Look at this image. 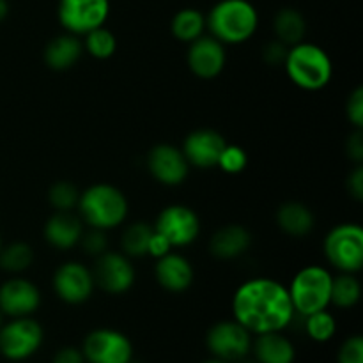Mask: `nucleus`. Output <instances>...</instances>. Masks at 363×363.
Masks as SVG:
<instances>
[{
    "label": "nucleus",
    "instance_id": "obj_26",
    "mask_svg": "<svg viewBox=\"0 0 363 363\" xmlns=\"http://www.w3.org/2000/svg\"><path fill=\"white\" fill-rule=\"evenodd\" d=\"M155 227L147 222H135L124 229L121 236L123 254L128 257H144L147 255L149 241H151Z\"/></svg>",
    "mask_w": 363,
    "mask_h": 363
},
{
    "label": "nucleus",
    "instance_id": "obj_44",
    "mask_svg": "<svg viewBox=\"0 0 363 363\" xmlns=\"http://www.w3.org/2000/svg\"><path fill=\"white\" fill-rule=\"evenodd\" d=\"M0 248H2V238H0Z\"/></svg>",
    "mask_w": 363,
    "mask_h": 363
},
{
    "label": "nucleus",
    "instance_id": "obj_27",
    "mask_svg": "<svg viewBox=\"0 0 363 363\" xmlns=\"http://www.w3.org/2000/svg\"><path fill=\"white\" fill-rule=\"evenodd\" d=\"M362 296V286L354 273H340L332 282V300L339 308H351L358 303Z\"/></svg>",
    "mask_w": 363,
    "mask_h": 363
},
{
    "label": "nucleus",
    "instance_id": "obj_1",
    "mask_svg": "<svg viewBox=\"0 0 363 363\" xmlns=\"http://www.w3.org/2000/svg\"><path fill=\"white\" fill-rule=\"evenodd\" d=\"M233 314L248 332L261 335L282 332L296 312L286 286L273 279H252L234 293Z\"/></svg>",
    "mask_w": 363,
    "mask_h": 363
},
{
    "label": "nucleus",
    "instance_id": "obj_21",
    "mask_svg": "<svg viewBox=\"0 0 363 363\" xmlns=\"http://www.w3.org/2000/svg\"><path fill=\"white\" fill-rule=\"evenodd\" d=\"M84 52V43L80 38L74 34H62L53 38L52 41L46 45L45 53V64L53 71H66L73 67L78 62Z\"/></svg>",
    "mask_w": 363,
    "mask_h": 363
},
{
    "label": "nucleus",
    "instance_id": "obj_19",
    "mask_svg": "<svg viewBox=\"0 0 363 363\" xmlns=\"http://www.w3.org/2000/svg\"><path fill=\"white\" fill-rule=\"evenodd\" d=\"M82 218L71 211H55L45 223V240L59 250L77 247L84 234Z\"/></svg>",
    "mask_w": 363,
    "mask_h": 363
},
{
    "label": "nucleus",
    "instance_id": "obj_6",
    "mask_svg": "<svg viewBox=\"0 0 363 363\" xmlns=\"http://www.w3.org/2000/svg\"><path fill=\"white\" fill-rule=\"evenodd\" d=\"M325 255L340 273H358L363 266V229L358 223H340L325 238Z\"/></svg>",
    "mask_w": 363,
    "mask_h": 363
},
{
    "label": "nucleus",
    "instance_id": "obj_41",
    "mask_svg": "<svg viewBox=\"0 0 363 363\" xmlns=\"http://www.w3.org/2000/svg\"><path fill=\"white\" fill-rule=\"evenodd\" d=\"M9 14V4L7 0H0V21H4Z\"/></svg>",
    "mask_w": 363,
    "mask_h": 363
},
{
    "label": "nucleus",
    "instance_id": "obj_34",
    "mask_svg": "<svg viewBox=\"0 0 363 363\" xmlns=\"http://www.w3.org/2000/svg\"><path fill=\"white\" fill-rule=\"evenodd\" d=\"M339 363H363V339L353 335L339 350Z\"/></svg>",
    "mask_w": 363,
    "mask_h": 363
},
{
    "label": "nucleus",
    "instance_id": "obj_38",
    "mask_svg": "<svg viewBox=\"0 0 363 363\" xmlns=\"http://www.w3.org/2000/svg\"><path fill=\"white\" fill-rule=\"evenodd\" d=\"M347 190H350L351 197L363 201V167L360 163H357L353 172L347 176Z\"/></svg>",
    "mask_w": 363,
    "mask_h": 363
},
{
    "label": "nucleus",
    "instance_id": "obj_28",
    "mask_svg": "<svg viewBox=\"0 0 363 363\" xmlns=\"http://www.w3.org/2000/svg\"><path fill=\"white\" fill-rule=\"evenodd\" d=\"M34 261V252L27 243H11L9 247L0 248V268L7 273H21L30 268Z\"/></svg>",
    "mask_w": 363,
    "mask_h": 363
},
{
    "label": "nucleus",
    "instance_id": "obj_11",
    "mask_svg": "<svg viewBox=\"0 0 363 363\" xmlns=\"http://www.w3.org/2000/svg\"><path fill=\"white\" fill-rule=\"evenodd\" d=\"M82 353L89 363H130L133 358V346L124 333L98 328L85 337Z\"/></svg>",
    "mask_w": 363,
    "mask_h": 363
},
{
    "label": "nucleus",
    "instance_id": "obj_33",
    "mask_svg": "<svg viewBox=\"0 0 363 363\" xmlns=\"http://www.w3.org/2000/svg\"><path fill=\"white\" fill-rule=\"evenodd\" d=\"M106 230L101 229H92L89 233L82 234V247H84L85 254L92 255V257H98L103 252L108 250V240H106Z\"/></svg>",
    "mask_w": 363,
    "mask_h": 363
},
{
    "label": "nucleus",
    "instance_id": "obj_23",
    "mask_svg": "<svg viewBox=\"0 0 363 363\" xmlns=\"http://www.w3.org/2000/svg\"><path fill=\"white\" fill-rule=\"evenodd\" d=\"M277 223L286 234L293 238H303L314 229V215L301 202H286L277 211Z\"/></svg>",
    "mask_w": 363,
    "mask_h": 363
},
{
    "label": "nucleus",
    "instance_id": "obj_9",
    "mask_svg": "<svg viewBox=\"0 0 363 363\" xmlns=\"http://www.w3.org/2000/svg\"><path fill=\"white\" fill-rule=\"evenodd\" d=\"M155 230L165 238L172 248H183L194 243L201 233L197 213L183 204L167 206L160 211L155 222Z\"/></svg>",
    "mask_w": 363,
    "mask_h": 363
},
{
    "label": "nucleus",
    "instance_id": "obj_13",
    "mask_svg": "<svg viewBox=\"0 0 363 363\" xmlns=\"http://www.w3.org/2000/svg\"><path fill=\"white\" fill-rule=\"evenodd\" d=\"M53 289H55L57 296L66 303H85L94 291L92 272L82 262H62L53 275Z\"/></svg>",
    "mask_w": 363,
    "mask_h": 363
},
{
    "label": "nucleus",
    "instance_id": "obj_15",
    "mask_svg": "<svg viewBox=\"0 0 363 363\" xmlns=\"http://www.w3.org/2000/svg\"><path fill=\"white\" fill-rule=\"evenodd\" d=\"M147 169L158 183L165 186H177L188 177L190 163L181 149L170 144H158L149 151Z\"/></svg>",
    "mask_w": 363,
    "mask_h": 363
},
{
    "label": "nucleus",
    "instance_id": "obj_12",
    "mask_svg": "<svg viewBox=\"0 0 363 363\" xmlns=\"http://www.w3.org/2000/svg\"><path fill=\"white\" fill-rule=\"evenodd\" d=\"M92 279L94 286L108 294H124L135 284V268L130 257L119 252H103L96 257Z\"/></svg>",
    "mask_w": 363,
    "mask_h": 363
},
{
    "label": "nucleus",
    "instance_id": "obj_39",
    "mask_svg": "<svg viewBox=\"0 0 363 363\" xmlns=\"http://www.w3.org/2000/svg\"><path fill=\"white\" fill-rule=\"evenodd\" d=\"M169 252H172V247H170V243L165 240V238L160 236V234L155 230V233H152L151 241H149L147 255H152V257L160 259L162 255L169 254Z\"/></svg>",
    "mask_w": 363,
    "mask_h": 363
},
{
    "label": "nucleus",
    "instance_id": "obj_36",
    "mask_svg": "<svg viewBox=\"0 0 363 363\" xmlns=\"http://www.w3.org/2000/svg\"><path fill=\"white\" fill-rule=\"evenodd\" d=\"M287 50H289V46L284 45L282 41H279V39L275 38L273 41H269L264 48H262V59H264L268 64H272V66L284 64V60H286V55H287Z\"/></svg>",
    "mask_w": 363,
    "mask_h": 363
},
{
    "label": "nucleus",
    "instance_id": "obj_5",
    "mask_svg": "<svg viewBox=\"0 0 363 363\" xmlns=\"http://www.w3.org/2000/svg\"><path fill=\"white\" fill-rule=\"evenodd\" d=\"M332 273L323 266H305L300 269L287 289L294 312L305 318L328 308L332 305Z\"/></svg>",
    "mask_w": 363,
    "mask_h": 363
},
{
    "label": "nucleus",
    "instance_id": "obj_10",
    "mask_svg": "<svg viewBox=\"0 0 363 363\" xmlns=\"http://www.w3.org/2000/svg\"><path fill=\"white\" fill-rule=\"evenodd\" d=\"M209 351L223 362L243 360L252 350V333L243 325L234 321H220L209 328L206 337Z\"/></svg>",
    "mask_w": 363,
    "mask_h": 363
},
{
    "label": "nucleus",
    "instance_id": "obj_4",
    "mask_svg": "<svg viewBox=\"0 0 363 363\" xmlns=\"http://www.w3.org/2000/svg\"><path fill=\"white\" fill-rule=\"evenodd\" d=\"M77 208L80 209L82 222L92 229H116L128 216L126 195L106 183L92 184L82 191Z\"/></svg>",
    "mask_w": 363,
    "mask_h": 363
},
{
    "label": "nucleus",
    "instance_id": "obj_29",
    "mask_svg": "<svg viewBox=\"0 0 363 363\" xmlns=\"http://www.w3.org/2000/svg\"><path fill=\"white\" fill-rule=\"evenodd\" d=\"M84 50H87V53H91L94 59H110L117 50V39L108 28L98 27L85 34Z\"/></svg>",
    "mask_w": 363,
    "mask_h": 363
},
{
    "label": "nucleus",
    "instance_id": "obj_30",
    "mask_svg": "<svg viewBox=\"0 0 363 363\" xmlns=\"http://www.w3.org/2000/svg\"><path fill=\"white\" fill-rule=\"evenodd\" d=\"M307 323H305V328H307L308 337L315 342H328L337 332V321L328 311H319L314 312L311 315H305Z\"/></svg>",
    "mask_w": 363,
    "mask_h": 363
},
{
    "label": "nucleus",
    "instance_id": "obj_2",
    "mask_svg": "<svg viewBox=\"0 0 363 363\" xmlns=\"http://www.w3.org/2000/svg\"><path fill=\"white\" fill-rule=\"evenodd\" d=\"M259 14L248 0H220L206 18V27L223 45H241L255 34Z\"/></svg>",
    "mask_w": 363,
    "mask_h": 363
},
{
    "label": "nucleus",
    "instance_id": "obj_16",
    "mask_svg": "<svg viewBox=\"0 0 363 363\" xmlns=\"http://www.w3.org/2000/svg\"><path fill=\"white\" fill-rule=\"evenodd\" d=\"M225 45L213 35H201L188 46V67L199 78L211 80L218 77L225 67Z\"/></svg>",
    "mask_w": 363,
    "mask_h": 363
},
{
    "label": "nucleus",
    "instance_id": "obj_25",
    "mask_svg": "<svg viewBox=\"0 0 363 363\" xmlns=\"http://www.w3.org/2000/svg\"><path fill=\"white\" fill-rule=\"evenodd\" d=\"M170 30L172 35L179 41L188 43L195 41L197 38L204 35L206 30V16L199 9L194 7H184V9L177 11L170 23Z\"/></svg>",
    "mask_w": 363,
    "mask_h": 363
},
{
    "label": "nucleus",
    "instance_id": "obj_32",
    "mask_svg": "<svg viewBox=\"0 0 363 363\" xmlns=\"http://www.w3.org/2000/svg\"><path fill=\"white\" fill-rule=\"evenodd\" d=\"M248 155L243 147L234 144H227L220 155L218 165L225 174H240L247 169Z\"/></svg>",
    "mask_w": 363,
    "mask_h": 363
},
{
    "label": "nucleus",
    "instance_id": "obj_37",
    "mask_svg": "<svg viewBox=\"0 0 363 363\" xmlns=\"http://www.w3.org/2000/svg\"><path fill=\"white\" fill-rule=\"evenodd\" d=\"M346 151H347V156H350L353 162L357 163H362L363 160V133L362 130H354L353 133L347 137V142H346Z\"/></svg>",
    "mask_w": 363,
    "mask_h": 363
},
{
    "label": "nucleus",
    "instance_id": "obj_3",
    "mask_svg": "<svg viewBox=\"0 0 363 363\" xmlns=\"http://www.w3.org/2000/svg\"><path fill=\"white\" fill-rule=\"evenodd\" d=\"M284 67L289 80L303 91H321L333 77L332 59L314 43L301 41L289 46Z\"/></svg>",
    "mask_w": 363,
    "mask_h": 363
},
{
    "label": "nucleus",
    "instance_id": "obj_43",
    "mask_svg": "<svg viewBox=\"0 0 363 363\" xmlns=\"http://www.w3.org/2000/svg\"><path fill=\"white\" fill-rule=\"evenodd\" d=\"M2 325H4V314L0 312V328H2Z\"/></svg>",
    "mask_w": 363,
    "mask_h": 363
},
{
    "label": "nucleus",
    "instance_id": "obj_8",
    "mask_svg": "<svg viewBox=\"0 0 363 363\" xmlns=\"http://www.w3.org/2000/svg\"><path fill=\"white\" fill-rule=\"evenodd\" d=\"M110 14V0H59L57 16L69 34L85 35L103 27Z\"/></svg>",
    "mask_w": 363,
    "mask_h": 363
},
{
    "label": "nucleus",
    "instance_id": "obj_35",
    "mask_svg": "<svg viewBox=\"0 0 363 363\" xmlns=\"http://www.w3.org/2000/svg\"><path fill=\"white\" fill-rule=\"evenodd\" d=\"M346 112H347V119H350V123L353 124L354 128H358V130H362L363 126V89L362 87H357L350 94V99H347V105H346Z\"/></svg>",
    "mask_w": 363,
    "mask_h": 363
},
{
    "label": "nucleus",
    "instance_id": "obj_18",
    "mask_svg": "<svg viewBox=\"0 0 363 363\" xmlns=\"http://www.w3.org/2000/svg\"><path fill=\"white\" fill-rule=\"evenodd\" d=\"M155 275L160 286L169 293H184L194 284V268L190 261L174 252L158 259Z\"/></svg>",
    "mask_w": 363,
    "mask_h": 363
},
{
    "label": "nucleus",
    "instance_id": "obj_20",
    "mask_svg": "<svg viewBox=\"0 0 363 363\" xmlns=\"http://www.w3.org/2000/svg\"><path fill=\"white\" fill-rule=\"evenodd\" d=\"M252 245V234L250 230L245 229L243 225L238 223H230V225L222 227L216 230L209 243V250L216 259H223V261H230L250 248Z\"/></svg>",
    "mask_w": 363,
    "mask_h": 363
},
{
    "label": "nucleus",
    "instance_id": "obj_7",
    "mask_svg": "<svg viewBox=\"0 0 363 363\" xmlns=\"http://www.w3.org/2000/svg\"><path fill=\"white\" fill-rule=\"evenodd\" d=\"M43 328L35 319L13 318L0 328V353L11 362L32 357L43 344Z\"/></svg>",
    "mask_w": 363,
    "mask_h": 363
},
{
    "label": "nucleus",
    "instance_id": "obj_24",
    "mask_svg": "<svg viewBox=\"0 0 363 363\" xmlns=\"http://www.w3.org/2000/svg\"><path fill=\"white\" fill-rule=\"evenodd\" d=\"M273 30H275V35L279 41H282L287 46H293L305 39V34H307V21H305L303 14L300 11L293 9V7H284V9H280L275 14Z\"/></svg>",
    "mask_w": 363,
    "mask_h": 363
},
{
    "label": "nucleus",
    "instance_id": "obj_22",
    "mask_svg": "<svg viewBox=\"0 0 363 363\" xmlns=\"http://www.w3.org/2000/svg\"><path fill=\"white\" fill-rule=\"evenodd\" d=\"M257 363H293L296 350L293 342L280 332H269L257 335L254 344Z\"/></svg>",
    "mask_w": 363,
    "mask_h": 363
},
{
    "label": "nucleus",
    "instance_id": "obj_17",
    "mask_svg": "<svg viewBox=\"0 0 363 363\" xmlns=\"http://www.w3.org/2000/svg\"><path fill=\"white\" fill-rule=\"evenodd\" d=\"M227 145L225 138L222 133L215 130H195L184 138L183 144V155L188 160L190 167H197V169H213L218 165L220 155H222L223 147Z\"/></svg>",
    "mask_w": 363,
    "mask_h": 363
},
{
    "label": "nucleus",
    "instance_id": "obj_42",
    "mask_svg": "<svg viewBox=\"0 0 363 363\" xmlns=\"http://www.w3.org/2000/svg\"><path fill=\"white\" fill-rule=\"evenodd\" d=\"M204 363H227V362L218 360V358H213V360H208V362H204Z\"/></svg>",
    "mask_w": 363,
    "mask_h": 363
},
{
    "label": "nucleus",
    "instance_id": "obj_14",
    "mask_svg": "<svg viewBox=\"0 0 363 363\" xmlns=\"http://www.w3.org/2000/svg\"><path fill=\"white\" fill-rule=\"evenodd\" d=\"M41 305V293L38 286L27 279L6 280L0 286V312L13 318H28Z\"/></svg>",
    "mask_w": 363,
    "mask_h": 363
},
{
    "label": "nucleus",
    "instance_id": "obj_31",
    "mask_svg": "<svg viewBox=\"0 0 363 363\" xmlns=\"http://www.w3.org/2000/svg\"><path fill=\"white\" fill-rule=\"evenodd\" d=\"M78 199L80 191L69 181H57L48 190V201L55 211H73L78 206Z\"/></svg>",
    "mask_w": 363,
    "mask_h": 363
},
{
    "label": "nucleus",
    "instance_id": "obj_40",
    "mask_svg": "<svg viewBox=\"0 0 363 363\" xmlns=\"http://www.w3.org/2000/svg\"><path fill=\"white\" fill-rule=\"evenodd\" d=\"M53 363H85V358L77 347H62L53 358Z\"/></svg>",
    "mask_w": 363,
    "mask_h": 363
},
{
    "label": "nucleus",
    "instance_id": "obj_45",
    "mask_svg": "<svg viewBox=\"0 0 363 363\" xmlns=\"http://www.w3.org/2000/svg\"><path fill=\"white\" fill-rule=\"evenodd\" d=\"M243 363H257V362H243Z\"/></svg>",
    "mask_w": 363,
    "mask_h": 363
}]
</instances>
